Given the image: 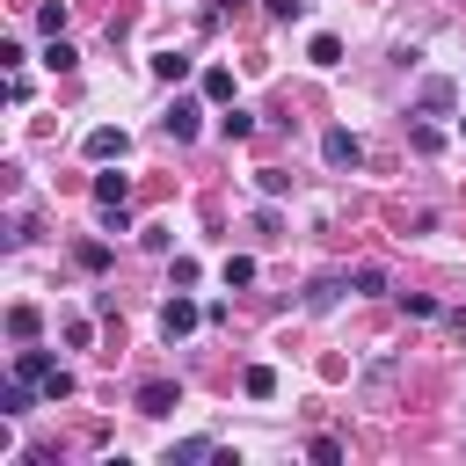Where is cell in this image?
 Here are the masks:
<instances>
[{
    "label": "cell",
    "instance_id": "1",
    "mask_svg": "<svg viewBox=\"0 0 466 466\" xmlns=\"http://www.w3.org/2000/svg\"><path fill=\"white\" fill-rule=\"evenodd\" d=\"M197 320H204V306H197V299H182V291H175V299L160 306V335H167V342H182V335H189Z\"/></svg>",
    "mask_w": 466,
    "mask_h": 466
},
{
    "label": "cell",
    "instance_id": "2",
    "mask_svg": "<svg viewBox=\"0 0 466 466\" xmlns=\"http://www.w3.org/2000/svg\"><path fill=\"white\" fill-rule=\"evenodd\" d=\"M320 160H328V167H357V160H364L357 131H342V124H335V131H320Z\"/></svg>",
    "mask_w": 466,
    "mask_h": 466
},
{
    "label": "cell",
    "instance_id": "3",
    "mask_svg": "<svg viewBox=\"0 0 466 466\" xmlns=\"http://www.w3.org/2000/svg\"><path fill=\"white\" fill-rule=\"evenodd\" d=\"M175 400H182V386H175V379H146V386L131 393V408H138V415H167Z\"/></svg>",
    "mask_w": 466,
    "mask_h": 466
},
{
    "label": "cell",
    "instance_id": "4",
    "mask_svg": "<svg viewBox=\"0 0 466 466\" xmlns=\"http://www.w3.org/2000/svg\"><path fill=\"white\" fill-rule=\"evenodd\" d=\"M124 153H131L124 124H95V131H87V160H124Z\"/></svg>",
    "mask_w": 466,
    "mask_h": 466
},
{
    "label": "cell",
    "instance_id": "5",
    "mask_svg": "<svg viewBox=\"0 0 466 466\" xmlns=\"http://www.w3.org/2000/svg\"><path fill=\"white\" fill-rule=\"evenodd\" d=\"M51 371H58V364H51V350H36V342H22V350H15V379H29V386H44Z\"/></svg>",
    "mask_w": 466,
    "mask_h": 466
},
{
    "label": "cell",
    "instance_id": "6",
    "mask_svg": "<svg viewBox=\"0 0 466 466\" xmlns=\"http://www.w3.org/2000/svg\"><path fill=\"white\" fill-rule=\"evenodd\" d=\"M160 131H167L175 146H189V138H197V102H175V109L160 116Z\"/></svg>",
    "mask_w": 466,
    "mask_h": 466
},
{
    "label": "cell",
    "instance_id": "7",
    "mask_svg": "<svg viewBox=\"0 0 466 466\" xmlns=\"http://www.w3.org/2000/svg\"><path fill=\"white\" fill-rule=\"evenodd\" d=\"M36 393H44V386H36ZM36 393H29V379H7V386H0V415H7V422H15V415H29V408H36Z\"/></svg>",
    "mask_w": 466,
    "mask_h": 466
},
{
    "label": "cell",
    "instance_id": "8",
    "mask_svg": "<svg viewBox=\"0 0 466 466\" xmlns=\"http://www.w3.org/2000/svg\"><path fill=\"white\" fill-rule=\"evenodd\" d=\"M415 102H422L430 116H444V109L459 102V87H451V80H422V95H415Z\"/></svg>",
    "mask_w": 466,
    "mask_h": 466
},
{
    "label": "cell",
    "instance_id": "9",
    "mask_svg": "<svg viewBox=\"0 0 466 466\" xmlns=\"http://www.w3.org/2000/svg\"><path fill=\"white\" fill-rule=\"evenodd\" d=\"M218 138H226V146H240V138H255V116L226 102V116H218Z\"/></svg>",
    "mask_w": 466,
    "mask_h": 466
},
{
    "label": "cell",
    "instance_id": "10",
    "mask_svg": "<svg viewBox=\"0 0 466 466\" xmlns=\"http://www.w3.org/2000/svg\"><path fill=\"white\" fill-rule=\"evenodd\" d=\"M204 102H218V109L233 102V73L226 66H204Z\"/></svg>",
    "mask_w": 466,
    "mask_h": 466
},
{
    "label": "cell",
    "instance_id": "11",
    "mask_svg": "<svg viewBox=\"0 0 466 466\" xmlns=\"http://www.w3.org/2000/svg\"><path fill=\"white\" fill-rule=\"evenodd\" d=\"M124 197H131V175H116V167L95 175V204H124Z\"/></svg>",
    "mask_w": 466,
    "mask_h": 466
},
{
    "label": "cell",
    "instance_id": "12",
    "mask_svg": "<svg viewBox=\"0 0 466 466\" xmlns=\"http://www.w3.org/2000/svg\"><path fill=\"white\" fill-rule=\"evenodd\" d=\"M335 299H342V277H313V284H306V306H313V313H328Z\"/></svg>",
    "mask_w": 466,
    "mask_h": 466
},
{
    "label": "cell",
    "instance_id": "13",
    "mask_svg": "<svg viewBox=\"0 0 466 466\" xmlns=\"http://www.w3.org/2000/svg\"><path fill=\"white\" fill-rule=\"evenodd\" d=\"M240 386H248V400H269V393H277V371H269V364H248Z\"/></svg>",
    "mask_w": 466,
    "mask_h": 466
},
{
    "label": "cell",
    "instance_id": "14",
    "mask_svg": "<svg viewBox=\"0 0 466 466\" xmlns=\"http://www.w3.org/2000/svg\"><path fill=\"white\" fill-rule=\"evenodd\" d=\"M306 58H313V66H342V36H328V29H320V36L306 44Z\"/></svg>",
    "mask_w": 466,
    "mask_h": 466
},
{
    "label": "cell",
    "instance_id": "15",
    "mask_svg": "<svg viewBox=\"0 0 466 466\" xmlns=\"http://www.w3.org/2000/svg\"><path fill=\"white\" fill-rule=\"evenodd\" d=\"M153 80H189V51H160L153 58Z\"/></svg>",
    "mask_w": 466,
    "mask_h": 466
},
{
    "label": "cell",
    "instance_id": "16",
    "mask_svg": "<svg viewBox=\"0 0 466 466\" xmlns=\"http://www.w3.org/2000/svg\"><path fill=\"white\" fill-rule=\"evenodd\" d=\"M350 291H357V299H371V291H386V269H379V262H364V269H350Z\"/></svg>",
    "mask_w": 466,
    "mask_h": 466
},
{
    "label": "cell",
    "instance_id": "17",
    "mask_svg": "<svg viewBox=\"0 0 466 466\" xmlns=\"http://www.w3.org/2000/svg\"><path fill=\"white\" fill-rule=\"evenodd\" d=\"M7 335L15 342H36V306H7Z\"/></svg>",
    "mask_w": 466,
    "mask_h": 466
},
{
    "label": "cell",
    "instance_id": "18",
    "mask_svg": "<svg viewBox=\"0 0 466 466\" xmlns=\"http://www.w3.org/2000/svg\"><path fill=\"white\" fill-rule=\"evenodd\" d=\"M36 29H44V36H66V0H44V7H36Z\"/></svg>",
    "mask_w": 466,
    "mask_h": 466
},
{
    "label": "cell",
    "instance_id": "19",
    "mask_svg": "<svg viewBox=\"0 0 466 466\" xmlns=\"http://www.w3.org/2000/svg\"><path fill=\"white\" fill-rule=\"evenodd\" d=\"M44 66H51V73H73V66H80V51H73L66 36H51V51H44Z\"/></svg>",
    "mask_w": 466,
    "mask_h": 466
},
{
    "label": "cell",
    "instance_id": "20",
    "mask_svg": "<svg viewBox=\"0 0 466 466\" xmlns=\"http://www.w3.org/2000/svg\"><path fill=\"white\" fill-rule=\"evenodd\" d=\"M255 284V262L248 255H226V291H248Z\"/></svg>",
    "mask_w": 466,
    "mask_h": 466
},
{
    "label": "cell",
    "instance_id": "21",
    "mask_svg": "<svg viewBox=\"0 0 466 466\" xmlns=\"http://www.w3.org/2000/svg\"><path fill=\"white\" fill-rule=\"evenodd\" d=\"M255 189H262V197H284L291 175H284V167H255Z\"/></svg>",
    "mask_w": 466,
    "mask_h": 466
},
{
    "label": "cell",
    "instance_id": "22",
    "mask_svg": "<svg viewBox=\"0 0 466 466\" xmlns=\"http://www.w3.org/2000/svg\"><path fill=\"white\" fill-rule=\"evenodd\" d=\"M73 262H80V269H109V248H102V240H80Z\"/></svg>",
    "mask_w": 466,
    "mask_h": 466
},
{
    "label": "cell",
    "instance_id": "23",
    "mask_svg": "<svg viewBox=\"0 0 466 466\" xmlns=\"http://www.w3.org/2000/svg\"><path fill=\"white\" fill-rule=\"evenodd\" d=\"M211 451H218V444H211V437H182V444H175V451H167V459H211Z\"/></svg>",
    "mask_w": 466,
    "mask_h": 466
},
{
    "label": "cell",
    "instance_id": "24",
    "mask_svg": "<svg viewBox=\"0 0 466 466\" xmlns=\"http://www.w3.org/2000/svg\"><path fill=\"white\" fill-rule=\"evenodd\" d=\"M255 233H262V240H284V218H277V211L262 204V211H255Z\"/></svg>",
    "mask_w": 466,
    "mask_h": 466
},
{
    "label": "cell",
    "instance_id": "25",
    "mask_svg": "<svg viewBox=\"0 0 466 466\" xmlns=\"http://www.w3.org/2000/svg\"><path fill=\"white\" fill-rule=\"evenodd\" d=\"M262 7H269L277 22H299V15H306V0H262Z\"/></svg>",
    "mask_w": 466,
    "mask_h": 466
},
{
    "label": "cell",
    "instance_id": "26",
    "mask_svg": "<svg viewBox=\"0 0 466 466\" xmlns=\"http://www.w3.org/2000/svg\"><path fill=\"white\" fill-rule=\"evenodd\" d=\"M226 7H240V0H211V15H226Z\"/></svg>",
    "mask_w": 466,
    "mask_h": 466
},
{
    "label": "cell",
    "instance_id": "27",
    "mask_svg": "<svg viewBox=\"0 0 466 466\" xmlns=\"http://www.w3.org/2000/svg\"><path fill=\"white\" fill-rule=\"evenodd\" d=\"M459 138H466V116H459Z\"/></svg>",
    "mask_w": 466,
    "mask_h": 466
}]
</instances>
